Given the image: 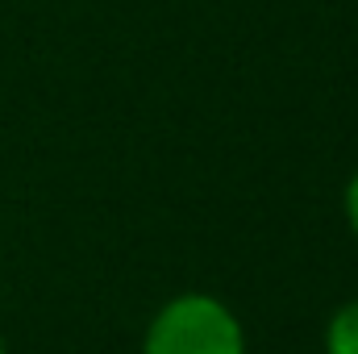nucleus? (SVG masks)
<instances>
[{"label": "nucleus", "mask_w": 358, "mask_h": 354, "mask_svg": "<svg viewBox=\"0 0 358 354\" xmlns=\"http://www.w3.org/2000/svg\"><path fill=\"white\" fill-rule=\"evenodd\" d=\"M325 354H358V296L334 313L325 334Z\"/></svg>", "instance_id": "f03ea898"}, {"label": "nucleus", "mask_w": 358, "mask_h": 354, "mask_svg": "<svg viewBox=\"0 0 358 354\" xmlns=\"http://www.w3.org/2000/svg\"><path fill=\"white\" fill-rule=\"evenodd\" d=\"M142 354H246V334L217 296L183 292L155 313Z\"/></svg>", "instance_id": "f257e3e1"}, {"label": "nucleus", "mask_w": 358, "mask_h": 354, "mask_svg": "<svg viewBox=\"0 0 358 354\" xmlns=\"http://www.w3.org/2000/svg\"><path fill=\"white\" fill-rule=\"evenodd\" d=\"M346 217H350V229L358 234V171H355V179L346 183Z\"/></svg>", "instance_id": "7ed1b4c3"}, {"label": "nucleus", "mask_w": 358, "mask_h": 354, "mask_svg": "<svg viewBox=\"0 0 358 354\" xmlns=\"http://www.w3.org/2000/svg\"><path fill=\"white\" fill-rule=\"evenodd\" d=\"M0 354H4V342H0Z\"/></svg>", "instance_id": "20e7f679"}]
</instances>
